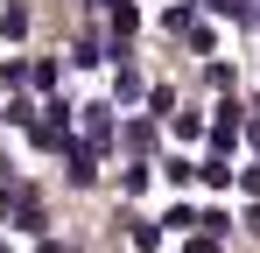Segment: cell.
<instances>
[{
	"mask_svg": "<svg viewBox=\"0 0 260 253\" xmlns=\"http://www.w3.org/2000/svg\"><path fill=\"white\" fill-rule=\"evenodd\" d=\"M127 239L141 253H155V246H162V225H155V218H127Z\"/></svg>",
	"mask_w": 260,
	"mask_h": 253,
	"instance_id": "cell-1",
	"label": "cell"
},
{
	"mask_svg": "<svg viewBox=\"0 0 260 253\" xmlns=\"http://www.w3.org/2000/svg\"><path fill=\"white\" fill-rule=\"evenodd\" d=\"M63 155H71V183H91V176H99V169H91V148H85V141H71Z\"/></svg>",
	"mask_w": 260,
	"mask_h": 253,
	"instance_id": "cell-2",
	"label": "cell"
},
{
	"mask_svg": "<svg viewBox=\"0 0 260 253\" xmlns=\"http://www.w3.org/2000/svg\"><path fill=\"white\" fill-rule=\"evenodd\" d=\"M162 176H169L176 190H183V183H190V176H204V162H183V155H169V169H162Z\"/></svg>",
	"mask_w": 260,
	"mask_h": 253,
	"instance_id": "cell-3",
	"label": "cell"
},
{
	"mask_svg": "<svg viewBox=\"0 0 260 253\" xmlns=\"http://www.w3.org/2000/svg\"><path fill=\"white\" fill-rule=\"evenodd\" d=\"M113 91H120V106H127V99H141L148 84H141V71H127V64H120V84H113Z\"/></svg>",
	"mask_w": 260,
	"mask_h": 253,
	"instance_id": "cell-4",
	"label": "cell"
},
{
	"mask_svg": "<svg viewBox=\"0 0 260 253\" xmlns=\"http://www.w3.org/2000/svg\"><path fill=\"white\" fill-rule=\"evenodd\" d=\"M71 64H85V71H91V64H106V56H99V36H78V49H71Z\"/></svg>",
	"mask_w": 260,
	"mask_h": 253,
	"instance_id": "cell-5",
	"label": "cell"
},
{
	"mask_svg": "<svg viewBox=\"0 0 260 253\" xmlns=\"http://www.w3.org/2000/svg\"><path fill=\"white\" fill-rule=\"evenodd\" d=\"M0 36H28V14L21 7H0Z\"/></svg>",
	"mask_w": 260,
	"mask_h": 253,
	"instance_id": "cell-6",
	"label": "cell"
},
{
	"mask_svg": "<svg viewBox=\"0 0 260 253\" xmlns=\"http://www.w3.org/2000/svg\"><path fill=\"white\" fill-rule=\"evenodd\" d=\"M197 225H204V239H225V232H232V218H225V211H204Z\"/></svg>",
	"mask_w": 260,
	"mask_h": 253,
	"instance_id": "cell-7",
	"label": "cell"
},
{
	"mask_svg": "<svg viewBox=\"0 0 260 253\" xmlns=\"http://www.w3.org/2000/svg\"><path fill=\"white\" fill-rule=\"evenodd\" d=\"M204 183H211V190H225V183H232V169H225V155H211V162H204Z\"/></svg>",
	"mask_w": 260,
	"mask_h": 253,
	"instance_id": "cell-8",
	"label": "cell"
},
{
	"mask_svg": "<svg viewBox=\"0 0 260 253\" xmlns=\"http://www.w3.org/2000/svg\"><path fill=\"white\" fill-rule=\"evenodd\" d=\"M239 190H246V197H253V204H260V162L246 169V176H239Z\"/></svg>",
	"mask_w": 260,
	"mask_h": 253,
	"instance_id": "cell-9",
	"label": "cell"
},
{
	"mask_svg": "<svg viewBox=\"0 0 260 253\" xmlns=\"http://www.w3.org/2000/svg\"><path fill=\"white\" fill-rule=\"evenodd\" d=\"M218 14H232V21H239V14H253V7H246V0H211Z\"/></svg>",
	"mask_w": 260,
	"mask_h": 253,
	"instance_id": "cell-10",
	"label": "cell"
},
{
	"mask_svg": "<svg viewBox=\"0 0 260 253\" xmlns=\"http://www.w3.org/2000/svg\"><path fill=\"white\" fill-rule=\"evenodd\" d=\"M190 253H218V239H190Z\"/></svg>",
	"mask_w": 260,
	"mask_h": 253,
	"instance_id": "cell-11",
	"label": "cell"
},
{
	"mask_svg": "<svg viewBox=\"0 0 260 253\" xmlns=\"http://www.w3.org/2000/svg\"><path fill=\"white\" fill-rule=\"evenodd\" d=\"M43 253H71V246H56V239H43Z\"/></svg>",
	"mask_w": 260,
	"mask_h": 253,
	"instance_id": "cell-12",
	"label": "cell"
}]
</instances>
